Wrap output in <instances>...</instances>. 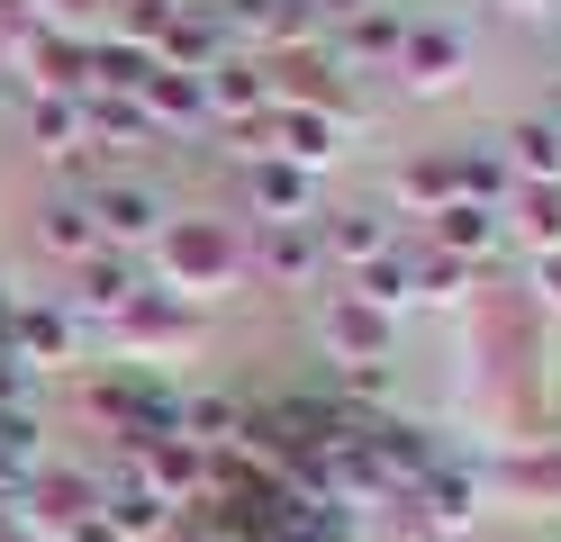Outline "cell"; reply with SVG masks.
Masks as SVG:
<instances>
[{
  "label": "cell",
  "mask_w": 561,
  "mask_h": 542,
  "mask_svg": "<svg viewBox=\"0 0 561 542\" xmlns=\"http://www.w3.org/2000/svg\"><path fill=\"white\" fill-rule=\"evenodd\" d=\"M146 280L163 289V299H182V308H218L244 280V244H236V227H218V217H163Z\"/></svg>",
  "instance_id": "6da1fadb"
},
{
  "label": "cell",
  "mask_w": 561,
  "mask_h": 542,
  "mask_svg": "<svg viewBox=\"0 0 561 542\" xmlns=\"http://www.w3.org/2000/svg\"><path fill=\"white\" fill-rule=\"evenodd\" d=\"M91 344H110L127 371H163V361H191L208 344V308H182V299H163V289H146L127 316H110Z\"/></svg>",
  "instance_id": "7a4b0ae2"
},
{
  "label": "cell",
  "mask_w": 561,
  "mask_h": 542,
  "mask_svg": "<svg viewBox=\"0 0 561 542\" xmlns=\"http://www.w3.org/2000/svg\"><path fill=\"white\" fill-rule=\"evenodd\" d=\"M146 263H136V253H118V244H100V253H82V263L73 272H64V289H55V308L64 316H73L82 325V344L100 335V325H110V316H127L136 299H146Z\"/></svg>",
  "instance_id": "3957f363"
},
{
  "label": "cell",
  "mask_w": 561,
  "mask_h": 542,
  "mask_svg": "<svg viewBox=\"0 0 561 542\" xmlns=\"http://www.w3.org/2000/svg\"><path fill=\"white\" fill-rule=\"evenodd\" d=\"M91 516H100V480H91V470H64V461H46L37 480L19 488V506H10V524L19 533H46V542H73Z\"/></svg>",
  "instance_id": "277c9868"
},
{
  "label": "cell",
  "mask_w": 561,
  "mask_h": 542,
  "mask_svg": "<svg viewBox=\"0 0 561 542\" xmlns=\"http://www.w3.org/2000/svg\"><path fill=\"white\" fill-rule=\"evenodd\" d=\"M127 461L146 470V488H154L163 506H182V516L218 497V452H208V443H191L182 425H172V434H154V443H136Z\"/></svg>",
  "instance_id": "5b68a950"
},
{
  "label": "cell",
  "mask_w": 561,
  "mask_h": 542,
  "mask_svg": "<svg viewBox=\"0 0 561 542\" xmlns=\"http://www.w3.org/2000/svg\"><path fill=\"white\" fill-rule=\"evenodd\" d=\"M82 208H91L100 244H118V253L154 244V235H163V217H172V208L146 191V181H91V191H82Z\"/></svg>",
  "instance_id": "8992f818"
},
{
  "label": "cell",
  "mask_w": 561,
  "mask_h": 542,
  "mask_svg": "<svg viewBox=\"0 0 561 542\" xmlns=\"http://www.w3.org/2000/svg\"><path fill=\"white\" fill-rule=\"evenodd\" d=\"M100 524H110L118 542H163L172 524H182V506H163V497L146 488V470L118 452V470L100 480Z\"/></svg>",
  "instance_id": "52a82bcc"
},
{
  "label": "cell",
  "mask_w": 561,
  "mask_h": 542,
  "mask_svg": "<svg viewBox=\"0 0 561 542\" xmlns=\"http://www.w3.org/2000/svg\"><path fill=\"white\" fill-rule=\"evenodd\" d=\"M318 353L335 361V371H354V361H390V316L363 308L354 289H335V299L318 308Z\"/></svg>",
  "instance_id": "ba28073f"
},
{
  "label": "cell",
  "mask_w": 561,
  "mask_h": 542,
  "mask_svg": "<svg viewBox=\"0 0 561 542\" xmlns=\"http://www.w3.org/2000/svg\"><path fill=\"white\" fill-rule=\"evenodd\" d=\"M244 272H263L272 289H308L327 272V244H318V217H290V227H254V253Z\"/></svg>",
  "instance_id": "9c48e42d"
},
{
  "label": "cell",
  "mask_w": 561,
  "mask_h": 542,
  "mask_svg": "<svg viewBox=\"0 0 561 542\" xmlns=\"http://www.w3.org/2000/svg\"><path fill=\"white\" fill-rule=\"evenodd\" d=\"M10 353L27 361V380L37 371H73L82 361V325L64 316L55 299H27V308H10Z\"/></svg>",
  "instance_id": "30bf717a"
},
{
  "label": "cell",
  "mask_w": 561,
  "mask_h": 542,
  "mask_svg": "<svg viewBox=\"0 0 561 542\" xmlns=\"http://www.w3.org/2000/svg\"><path fill=\"white\" fill-rule=\"evenodd\" d=\"M244 208H254V227H290V217L318 208V172H299L280 154H244Z\"/></svg>",
  "instance_id": "8fae6325"
},
{
  "label": "cell",
  "mask_w": 561,
  "mask_h": 542,
  "mask_svg": "<svg viewBox=\"0 0 561 542\" xmlns=\"http://www.w3.org/2000/svg\"><path fill=\"white\" fill-rule=\"evenodd\" d=\"M399 82L416 91V100H435V91H462L471 82V46L453 27H408V46H399Z\"/></svg>",
  "instance_id": "7c38bea8"
},
{
  "label": "cell",
  "mask_w": 561,
  "mask_h": 542,
  "mask_svg": "<svg viewBox=\"0 0 561 542\" xmlns=\"http://www.w3.org/2000/svg\"><path fill=\"white\" fill-rule=\"evenodd\" d=\"M318 244L335 272H363L380 253H399V217L390 208H335V217H318Z\"/></svg>",
  "instance_id": "4fadbf2b"
},
{
  "label": "cell",
  "mask_w": 561,
  "mask_h": 542,
  "mask_svg": "<svg viewBox=\"0 0 561 542\" xmlns=\"http://www.w3.org/2000/svg\"><path fill=\"white\" fill-rule=\"evenodd\" d=\"M136 100H146V118L163 127V145H172V136H199V127H208V82H199V72H172V64H154Z\"/></svg>",
  "instance_id": "5bb4252c"
},
{
  "label": "cell",
  "mask_w": 561,
  "mask_h": 542,
  "mask_svg": "<svg viewBox=\"0 0 561 542\" xmlns=\"http://www.w3.org/2000/svg\"><path fill=\"white\" fill-rule=\"evenodd\" d=\"M199 82H208V118H236V127H254L263 108H272V72H263L254 55H218V64L199 72Z\"/></svg>",
  "instance_id": "9a60e30c"
},
{
  "label": "cell",
  "mask_w": 561,
  "mask_h": 542,
  "mask_svg": "<svg viewBox=\"0 0 561 542\" xmlns=\"http://www.w3.org/2000/svg\"><path fill=\"white\" fill-rule=\"evenodd\" d=\"M426 244H435V253H462V263H489V253L507 244V217H499V208H471V199H444V208L426 217Z\"/></svg>",
  "instance_id": "2e32d148"
},
{
  "label": "cell",
  "mask_w": 561,
  "mask_h": 542,
  "mask_svg": "<svg viewBox=\"0 0 561 542\" xmlns=\"http://www.w3.org/2000/svg\"><path fill=\"white\" fill-rule=\"evenodd\" d=\"M499 217H507V244H525V253H561V181H516Z\"/></svg>",
  "instance_id": "e0dca14e"
},
{
  "label": "cell",
  "mask_w": 561,
  "mask_h": 542,
  "mask_svg": "<svg viewBox=\"0 0 561 542\" xmlns=\"http://www.w3.org/2000/svg\"><path fill=\"white\" fill-rule=\"evenodd\" d=\"M27 136H37V154H55V163H73V172H82V154H91L82 100H55V91H37V100H27Z\"/></svg>",
  "instance_id": "ac0fdd59"
},
{
  "label": "cell",
  "mask_w": 561,
  "mask_h": 542,
  "mask_svg": "<svg viewBox=\"0 0 561 542\" xmlns=\"http://www.w3.org/2000/svg\"><path fill=\"white\" fill-rule=\"evenodd\" d=\"M27 235H37V253H46V263H64V272H73L82 253H100V227H91V208H82V199H46Z\"/></svg>",
  "instance_id": "d6986e66"
},
{
  "label": "cell",
  "mask_w": 561,
  "mask_h": 542,
  "mask_svg": "<svg viewBox=\"0 0 561 542\" xmlns=\"http://www.w3.org/2000/svg\"><path fill=\"white\" fill-rule=\"evenodd\" d=\"M444 199H453V154H444V145H435V154H408L390 172V208L399 217H435Z\"/></svg>",
  "instance_id": "ffe728a7"
},
{
  "label": "cell",
  "mask_w": 561,
  "mask_h": 542,
  "mask_svg": "<svg viewBox=\"0 0 561 542\" xmlns=\"http://www.w3.org/2000/svg\"><path fill=\"white\" fill-rule=\"evenodd\" d=\"M499 154H507L516 181H561V127H552V118H516Z\"/></svg>",
  "instance_id": "44dd1931"
},
{
  "label": "cell",
  "mask_w": 561,
  "mask_h": 542,
  "mask_svg": "<svg viewBox=\"0 0 561 542\" xmlns=\"http://www.w3.org/2000/svg\"><path fill=\"white\" fill-rule=\"evenodd\" d=\"M344 289H354L363 308H380V316H399V308H416V272H408V253H380V263H363V272H344Z\"/></svg>",
  "instance_id": "7402d4cb"
},
{
  "label": "cell",
  "mask_w": 561,
  "mask_h": 542,
  "mask_svg": "<svg viewBox=\"0 0 561 542\" xmlns=\"http://www.w3.org/2000/svg\"><path fill=\"white\" fill-rule=\"evenodd\" d=\"M408 272H416V299H426V308H462L480 263H462V253H435V244H416V253H408Z\"/></svg>",
  "instance_id": "603a6c76"
},
{
  "label": "cell",
  "mask_w": 561,
  "mask_h": 542,
  "mask_svg": "<svg viewBox=\"0 0 561 542\" xmlns=\"http://www.w3.org/2000/svg\"><path fill=\"white\" fill-rule=\"evenodd\" d=\"M399 46H408V19H390V10H363V19H344V46H335V64H399Z\"/></svg>",
  "instance_id": "cb8c5ba5"
},
{
  "label": "cell",
  "mask_w": 561,
  "mask_h": 542,
  "mask_svg": "<svg viewBox=\"0 0 561 542\" xmlns=\"http://www.w3.org/2000/svg\"><path fill=\"white\" fill-rule=\"evenodd\" d=\"M507 488H516V506H535V516H543V506L561 497V461H543V452L507 461Z\"/></svg>",
  "instance_id": "d4e9b609"
},
{
  "label": "cell",
  "mask_w": 561,
  "mask_h": 542,
  "mask_svg": "<svg viewBox=\"0 0 561 542\" xmlns=\"http://www.w3.org/2000/svg\"><path fill=\"white\" fill-rule=\"evenodd\" d=\"M535 299L561 316V253H535Z\"/></svg>",
  "instance_id": "484cf974"
},
{
  "label": "cell",
  "mask_w": 561,
  "mask_h": 542,
  "mask_svg": "<svg viewBox=\"0 0 561 542\" xmlns=\"http://www.w3.org/2000/svg\"><path fill=\"white\" fill-rule=\"evenodd\" d=\"M371 0H308V19H363Z\"/></svg>",
  "instance_id": "4316f807"
},
{
  "label": "cell",
  "mask_w": 561,
  "mask_h": 542,
  "mask_svg": "<svg viewBox=\"0 0 561 542\" xmlns=\"http://www.w3.org/2000/svg\"><path fill=\"white\" fill-rule=\"evenodd\" d=\"M10 542H46V533H19V524H10Z\"/></svg>",
  "instance_id": "83f0119b"
},
{
  "label": "cell",
  "mask_w": 561,
  "mask_h": 542,
  "mask_svg": "<svg viewBox=\"0 0 561 542\" xmlns=\"http://www.w3.org/2000/svg\"><path fill=\"white\" fill-rule=\"evenodd\" d=\"M507 10H543V0H507Z\"/></svg>",
  "instance_id": "f1b7e54d"
},
{
  "label": "cell",
  "mask_w": 561,
  "mask_h": 542,
  "mask_svg": "<svg viewBox=\"0 0 561 542\" xmlns=\"http://www.w3.org/2000/svg\"><path fill=\"white\" fill-rule=\"evenodd\" d=\"M0 542H10V506H0Z\"/></svg>",
  "instance_id": "f546056e"
}]
</instances>
